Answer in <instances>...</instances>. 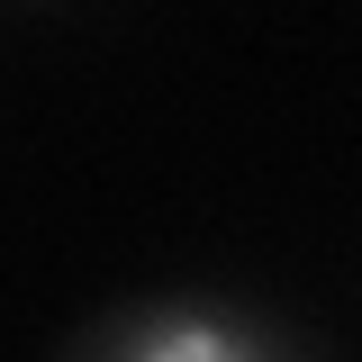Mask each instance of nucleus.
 <instances>
[{
    "label": "nucleus",
    "instance_id": "f257e3e1",
    "mask_svg": "<svg viewBox=\"0 0 362 362\" xmlns=\"http://www.w3.org/2000/svg\"><path fill=\"white\" fill-rule=\"evenodd\" d=\"M254 344V335H235L226 317H163V326H136L127 335V354L145 362H235Z\"/></svg>",
    "mask_w": 362,
    "mask_h": 362
}]
</instances>
